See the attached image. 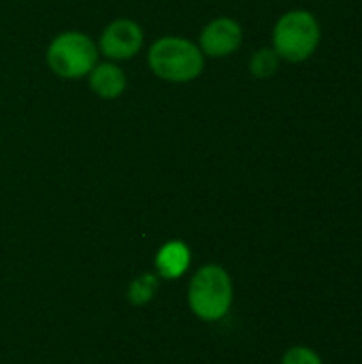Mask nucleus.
Listing matches in <instances>:
<instances>
[{
  "instance_id": "f257e3e1",
  "label": "nucleus",
  "mask_w": 362,
  "mask_h": 364,
  "mask_svg": "<svg viewBox=\"0 0 362 364\" xmlns=\"http://www.w3.org/2000/svg\"><path fill=\"white\" fill-rule=\"evenodd\" d=\"M320 21L314 13L297 9L284 13L273 28V51L286 62H305L320 45Z\"/></svg>"
},
{
  "instance_id": "f03ea898",
  "label": "nucleus",
  "mask_w": 362,
  "mask_h": 364,
  "mask_svg": "<svg viewBox=\"0 0 362 364\" xmlns=\"http://www.w3.org/2000/svg\"><path fill=\"white\" fill-rule=\"evenodd\" d=\"M149 68L166 81L183 83L203 73L205 55L198 45L181 36H164L149 47Z\"/></svg>"
},
{
  "instance_id": "7ed1b4c3",
  "label": "nucleus",
  "mask_w": 362,
  "mask_h": 364,
  "mask_svg": "<svg viewBox=\"0 0 362 364\" xmlns=\"http://www.w3.org/2000/svg\"><path fill=\"white\" fill-rule=\"evenodd\" d=\"M98 60V49L90 36L81 32L58 34L47 49L49 68L64 79H79L92 73Z\"/></svg>"
},
{
  "instance_id": "20e7f679",
  "label": "nucleus",
  "mask_w": 362,
  "mask_h": 364,
  "mask_svg": "<svg viewBox=\"0 0 362 364\" xmlns=\"http://www.w3.org/2000/svg\"><path fill=\"white\" fill-rule=\"evenodd\" d=\"M233 301L228 273L220 267L201 269L190 284V307L203 320L222 318Z\"/></svg>"
},
{
  "instance_id": "39448f33",
  "label": "nucleus",
  "mask_w": 362,
  "mask_h": 364,
  "mask_svg": "<svg viewBox=\"0 0 362 364\" xmlns=\"http://www.w3.org/2000/svg\"><path fill=\"white\" fill-rule=\"evenodd\" d=\"M143 45V30L132 19L111 21L100 36V51L111 60H128Z\"/></svg>"
},
{
  "instance_id": "423d86ee",
  "label": "nucleus",
  "mask_w": 362,
  "mask_h": 364,
  "mask_svg": "<svg viewBox=\"0 0 362 364\" xmlns=\"http://www.w3.org/2000/svg\"><path fill=\"white\" fill-rule=\"evenodd\" d=\"M243 30L233 17H218L209 21L201 32V51L209 58H224L241 47Z\"/></svg>"
},
{
  "instance_id": "0eeeda50",
  "label": "nucleus",
  "mask_w": 362,
  "mask_h": 364,
  "mask_svg": "<svg viewBox=\"0 0 362 364\" xmlns=\"http://www.w3.org/2000/svg\"><path fill=\"white\" fill-rule=\"evenodd\" d=\"M90 87L100 98H117L126 90V75L111 62L96 64L90 73Z\"/></svg>"
},
{
  "instance_id": "6e6552de",
  "label": "nucleus",
  "mask_w": 362,
  "mask_h": 364,
  "mask_svg": "<svg viewBox=\"0 0 362 364\" xmlns=\"http://www.w3.org/2000/svg\"><path fill=\"white\" fill-rule=\"evenodd\" d=\"M188 262H190V250L179 241L166 243L156 256V264L164 277H179L188 269Z\"/></svg>"
},
{
  "instance_id": "1a4fd4ad",
  "label": "nucleus",
  "mask_w": 362,
  "mask_h": 364,
  "mask_svg": "<svg viewBox=\"0 0 362 364\" xmlns=\"http://www.w3.org/2000/svg\"><path fill=\"white\" fill-rule=\"evenodd\" d=\"M277 66H280V55L273 49H260L250 60V70L258 79H267V77L275 75Z\"/></svg>"
},
{
  "instance_id": "9d476101",
  "label": "nucleus",
  "mask_w": 362,
  "mask_h": 364,
  "mask_svg": "<svg viewBox=\"0 0 362 364\" xmlns=\"http://www.w3.org/2000/svg\"><path fill=\"white\" fill-rule=\"evenodd\" d=\"M154 292H156V277L154 275H143L141 279H137L132 284L130 299H132V303L141 305V303H147Z\"/></svg>"
},
{
  "instance_id": "9b49d317",
  "label": "nucleus",
  "mask_w": 362,
  "mask_h": 364,
  "mask_svg": "<svg viewBox=\"0 0 362 364\" xmlns=\"http://www.w3.org/2000/svg\"><path fill=\"white\" fill-rule=\"evenodd\" d=\"M282 364H324V363H322V358H320L314 350H309V348H292V350H288V354L284 356Z\"/></svg>"
}]
</instances>
